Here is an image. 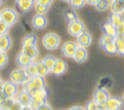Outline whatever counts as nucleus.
I'll return each mask as SVG.
<instances>
[{
  "label": "nucleus",
  "instance_id": "603ef678",
  "mask_svg": "<svg viewBox=\"0 0 124 110\" xmlns=\"http://www.w3.org/2000/svg\"><path fill=\"white\" fill-rule=\"evenodd\" d=\"M122 99H123V101H124V93H123V96H122Z\"/></svg>",
  "mask_w": 124,
  "mask_h": 110
},
{
  "label": "nucleus",
  "instance_id": "79ce46f5",
  "mask_svg": "<svg viewBox=\"0 0 124 110\" xmlns=\"http://www.w3.org/2000/svg\"><path fill=\"white\" fill-rule=\"evenodd\" d=\"M7 99H8V97H7L5 94H4V92H1V93H0V108L4 105V103L6 102V100H7Z\"/></svg>",
  "mask_w": 124,
  "mask_h": 110
},
{
  "label": "nucleus",
  "instance_id": "20e7f679",
  "mask_svg": "<svg viewBox=\"0 0 124 110\" xmlns=\"http://www.w3.org/2000/svg\"><path fill=\"white\" fill-rule=\"evenodd\" d=\"M31 97H32L31 107L34 109H36V108H38L39 105H42L43 103L46 102V100H48V92H46L45 88H43V89H38V90H36L35 93L32 94Z\"/></svg>",
  "mask_w": 124,
  "mask_h": 110
},
{
  "label": "nucleus",
  "instance_id": "7c9ffc66",
  "mask_svg": "<svg viewBox=\"0 0 124 110\" xmlns=\"http://www.w3.org/2000/svg\"><path fill=\"white\" fill-rule=\"evenodd\" d=\"M34 9L36 12V14H39V15H45L49 11V7L48 6H44V5H41L38 2H35L34 5Z\"/></svg>",
  "mask_w": 124,
  "mask_h": 110
},
{
  "label": "nucleus",
  "instance_id": "4468645a",
  "mask_svg": "<svg viewBox=\"0 0 124 110\" xmlns=\"http://www.w3.org/2000/svg\"><path fill=\"white\" fill-rule=\"evenodd\" d=\"M66 70H67V64H66V61L63 60V59L57 58L56 64H54L51 73H54L56 75H62V74H64L65 72H66Z\"/></svg>",
  "mask_w": 124,
  "mask_h": 110
},
{
  "label": "nucleus",
  "instance_id": "a18cd8bd",
  "mask_svg": "<svg viewBox=\"0 0 124 110\" xmlns=\"http://www.w3.org/2000/svg\"><path fill=\"white\" fill-rule=\"evenodd\" d=\"M97 1L99 0H86V4H88V5H91V6H95L97 4Z\"/></svg>",
  "mask_w": 124,
  "mask_h": 110
},
{
  "label": "nucleus",
  "instance_id": "3c124183",
  "mask_svg": "<svg viewBox=\"0 0 124 110\" xmlns=\"http://www.w3.org/2000/svg\"><path fill=\"white\" fill-rule=\"evenodd\" d=\"M64 1H66V2H70V0H64Z\"/></svg>",
  "mask_w": 124,
  "mask_h": 110
},
{
  "label": "nucleus",
  "instance_id": "6ab92c4d",
  "mask_svg": "<svg viewBox=\"0 0 124 110\" xmlns=\"http://www.w3.org/2000/svg\"><path fill=\"white\" fill-rule=\"evenodd\" d=\"M11 46H12V39L8 36V34L0 36V51L1 52H7L8 50L11 49Z\"/></svg>",
  "mask_w": 124,
  "mask_h": 110
},
{
  "label": "nucleus",
  "instance_id": "f704fd0d",
  "mask_svg": "<svg viewBox=\"0 0 124 110\" xmlns=\"http://www.w3.org/2000/svg\"><path fill=\"white\" fill-rule=\"evenodd\" d=\"M9 26L4 22L2 20H0V36H2V35H7L8 31H9Z\"/></svg>",
  "mask_w": 124,
  "mask_h": 110
},
{
  "label": "nucleus",
  "instance_id": "f8f14e48",
  "mask_svg": "<svg viewBox=\"0 0 124 110\" xmlns=\"http://www.w3.org/2000/svg\"><path fill=\"white\" fill-rule=\"evenodd\" d=\"M16 100H17V102L21 103L22 107H28V105H31L32 97L27 90L22 89L20 93H17V95H16Z\"/></svg>",
  "mask_w": 124,
  "mask_h": 110
},
{
  "label": "nucleus",
  "instance_id": "ddd939ff",
  "mask_svg": "<svg viewBox=\"0 0 124 110\" xmlns=\"http://www.w3.org/2000/svg\"><path fill=\"white\" fill-rule=\"evenodd\" d=\"M110 97L109 95L108 89H99L97 88L96 90L94 92V95H93V100L97 102V103H103V102H107V100Z\"/></svg>",
  "mask_w": 124,
  "mask_h": 110
},
{
  "label": "nucleus",
  "instance_id": "5701e85b",
  "mask_svg": "<svg viewBox=\"0 0 124 110\" xmlns=\"http://www.w3.org/2000/svg\"><path fill=\"white\" fill-rule=\"evenodd\" d=\"M38 38L35 34H28L22 39V45H37Z\"/></svg>",
  "mask_w": 124,
  "mask_h": 110
},
{
  "label": "nucleus",
  "instance_id": "c756f323",
  "mask_svg": "<svg viewBox=\"0 0 124 110\" xmlns=\"http://www.w3.org/2000/svg\"><path fill=\"white\" fill-rule=\"evenodd\" d=\"M110 2H111L110 0H99L97 4L95 5V8H96L97 11L103 12L110 7Z\"/></svg>",
  "mask_w": 124,
  "mask_h": 110
},
{
  "label": "nucleus",
  "instance_id": "5fc2aeb1",
  "mask_svg": "<svg viewBox=\"0 0 124 110\" xmlns=\"http://www.w3.org/2000/svg\"><path fill=\"white\" fill-rule=\"evenodd\" d=\"M123 1H124V0H123Z\"/></svg>",
  "mask_w": 124,
  "mask_h": 110
},
{
  "label": "nucleus",
  "instance_id": "412c9836",
  "mask_svg": "<svg viewBox=\"0 0 124 110\" xmlns=\"http://www.w3.org/2000/svg\"><path fill=\"white\" fill-rule=\"evenodd\" d=\"M109 8L111 9V13L122 14L124 13V1H111Z\"/></svg>",
  "mask_w": 124,
  "mask_h": 110
},
{
  "label": "nucleus",
  "instance_id": "864d4df0",
  "mask_svg": "<svg viewBox=\"0 0 124 110\" xmlns=\"http://www.w3.org/2000/svg\"><path fill=\"white\" fill-rule=\"evenodd\" d=\"M0 110H2V109H1V108H0Z\"/></svg>",
  "mask_w": 124,
  "mask_h": 110
},
{
  "label": "nucleus",
  "instance_id": "09e8293b",
  "mask_svg": "<svg viewBox=\"0 0 124 110\" xmlns=\"http://www.w3.org/2000/svg\"><path fill=\"white\" fill-rule=\"evenodd\" d=\"M111 1H123V0H111Z\"/></svg>",
  "mask_w": 124,
  "mask_h": 110
},
{
  "label": "nucleus",
  "instance_id": "58836bf2",
  "mask_svg": "<svg viewBox=\"0 0 124 110\" xmlns=\"http://www.w3.org/2000/svg\"><path fill=\"white\" fill-rule=\"evenodd\" d=\"M36 2L41 4V5H44V6H48V7H50V6L52 5L54 0H36Z\"/></svg>",
  "mask_w": 124,
  "mask_h": 110
},
{
  "label": "nucleus",
  "instance_id": "ea45409f",
  "mask_svg": "<svg viewBox=\"0 0 124 110\" xmlns=\"http://www.w3.org/2000/svg\"><path fill=\"white\" fill-rule=\"evenodd\" d=\"M116 30H117V36H124V22L119 24L118 27H116Z\"/></svg>",
  "mask_w": 124,
  "mask_h": 110
},
{
  "label": "nucleus",
  "instance_id": "72a5a7b5",
  "mask_svg": "<svg viewBox=\"0 0 124 110\" xmlns=\"http://www.w3.org/2000/svg\"><path fill=\"white\" fill-rule=\"evenodd\" d=\"M70 5L72 6V8L79 9L86 5V0H70Z\"/></svg>",
  "mask_w": 124,
  "mask_h": 110
},
{
  "label": "nucleus",
  "instance_id": "4c0bfd02",
  "mask_svg": "<svg viewBox=\"0 0 124 110\" xmlns=\"http://www.w3.org/2000/svg\"><path fill=\"white\" fill-rule=\"evenodd\" d=\"M86 110H99V103H97V102H95L94 100L89 101V102L87 103Z\"/></svg>",
  "mask_w": 124,
  "mask_h": 110
},
{
  "label": "nucleus",
  "instance_id": "8fccbe9b",
  "mask_svg": "<svg viewBox=\"0 0 124 110\" xmlns=\"http://www.w3.org/2000/svg\"><path fill=\"white\" fill-rule=\"evenodd\" d=\"M2 1H4V0H0V5H1V4H2Z\"/></svg>",
  "mask_w": 124,
  "mask_h": 110
},
{
  "label": "nucleus",
  "instance_id": "e433bc0d",
  "mask_svg": "<svg viewBox=\"0 0 124 110\" xmlns=\"http://www.w3.org/2000/svg\"><path fill=\"white\" fill-rule=\"evenodd\" d=\"M7 110H22V105L20 102H17V100L14 99L13 102L9 104V107L7 108Z\"/></svg>",
  "mask_w": 124,
  "mask_h": 110
},
{
  "label": "nucleus",
  "instance_id": "6e6552de",
  "mask_svg": "<svg viewBox=\"0 0 124 110\" xmlns=\"http://www.w3.org/2000/svg\"><path fill=\"white\" fill-rule=\"evenodd\" d=\"M2 92L5 94L6 96L8 97V99H15L16 95H17V85L14 83L13 81H6L4 83V89H2Z\"/></svg>",
  "mask_w": 124,
  "mask_h": 110
},
{
  "label": "nucleus",
  "instance_id": "2f4dec72",
  "mask_svg": "<svg viewBox=\"0 0 124 110\" xmlns=\"http://www.w3.org/2000/svg\"><path fill=\"white\" fill-rule=\"evenodd\" d=\"M103 50L109 53V55H115V53H117V46H116V44H115V41L111 42V43L107 44L106 46H103Z\"/></svg>",
  "mask_w": 124,
  "mask_h": 110
},
{
  "label": "nucleus",
  "instance_id": "49530a36",
  "mask_svg": "<svg viewBox=\"0 0 124 110\" xmlns=\"http://www.w3.org/2000/svg\"><path fill=\"white\" fill-rule=\"evenodd\" d=\"M22 110H35L31 105H28V107H22Z\"/></svg>",
  "mask_w": 124,
  "mask_h": 110
},
{
  "label": "nucleus",
  "instance_id": "423d86ee",
  "mask_svg": "<svg viewBox=\"0 0 124 110\" xmlns=\"http://www.w3.org/2000/svg\"><path fill=\"white\" fill-rule=\"evenodd\" d=\"M86 30V27H85V23L81 21V20H76V21L73 22H70V23H67V31L70 35L72 36H79L81 33H84Z\"/></svg>",
  "mask_w": 124,
  "mask_h": 110
},
{
  "label": "nucleus",
  "instance_id": "a878e982",
  "mask_svg": "<svg viewBox=\"0 0 124 110\" xmlns=\"http://www.w3.org/2000/svg\"><path fill=\"white\" fill-rule=\"evenodd\" d=\"M56 60H57V58L54 57V56H45L43 59H42V63L48 67L49 71L51 72L52 71V68H54V64H56Z\"/></svg>",
  "mask_w": 124,
  "mask_h": 110
},
{
  "label": "nucleus",
  "instance_id": "f03ea898",
  "mask_svg": "<svg viewBox=\"0 0 124 110\" xmlns=\"http://www.w3.org/2000/svg\"><path fill=\"white\" fill-rule=\"evenodd\" d=\"M42 44L46 50H56L60 45V37L56 33H48L45 34L42 38Z\"/></svg>",
  "mask_w": 124,
  "mask_h": 110
},
{
  "label": "nucleus",
  "instance_id": "1a4fd4ad",
  "mask_svg": "<svg viewBox=\"0 0 124 110\" xmlns=\"http://www.w3.org/2000/svg\"><path fill=\"white\" fill-rule=\"evenodd\" d=\"M93 42L92 35L88 33L87 30H85L84 33H81L79 36H77V44L80 48H85L87 49V46H89Z\"/></svg>",
  "mask_w": 124,
  "mask_h": 110
},
{
  "label": "nucleus",
  "instance_id": "9d476101",
  "mask_svg": "<svg viewBox=\"0 0 124 110\" xmlns=\"http://www.w3.org/2000/svg\"><path fill=\"white\" fill-rule=\"evenodd\" d=\"M107 109L108 110H122V108L124 107V101L123 99L119 97H113L110 96L107 100Z\"/></svg>",
  "mask_w": 124,
  "mask_h": 110
},
{
  "label": "nucleus",
  "instance_id": "4be33fe9",
  "mask_svg": "<svg viewBox=\"0 0 124 110\" xmlns=\"http://www.w3.org/2000/svg\"><path fill=\"white\" fill-rule=\"evenodd\" d=\"M111 87H113V80H111V78L109 77L101 78L100 81H99V85H97L99 89H109Z\"/></svg>",
  "mask_w": 124,
  "mask_h": 110
},
{
  "label": "nucleus",
  "instance_id": "aec40b11",
  "mask_svg": "<svg viewBox=\"0 0 124 110\" xmlns=\"http://www.w3.org/2000/svg\"><path fill=\"white\" fill-rule=\"evenodd\" d=\"M103 33L106 35H109V36H113V37H116L117 36V30H116V27L114 26L110 21H107L104 24H103Z\"/></svg>",
  "mask_w": 124,
  "mask_h": 110
},
{
  "label": "nucleus",
  "instance_id": "0eeeda50",
  "mask_svg": "<svg viewBox=\"0 0 124 110\" xmlns=\"http://www.w3.org/2000/svg\"><path fill=\"white\" fill-rule=\"evenodd\" d=\"M78 49V44L77 42L73 41H67L63 44L62 46V53L66 58H73V56L76 53V50Z\"/></svg>",
  "mask_w": 124,
  "mask_h": 110
},
{
  "label": "nucleus",
  "instance_id": "c85d7f7f",
  "mask_svg": "<svg viewBox=\"0 0 124 110\" xmlns=\"http://www.w3.org/2000/svg\"><path fill=\"white\" fill-rule=\"evenodd\" d=\"M115 44L117 46V53L124 55V36H116Z\"/></svg>",
  "mask_w": 124,
  "mask_h": 110
},
{
  "label": "nucleus",
  "instance_id": "dca6fc26",
  "mask_svg": "<svg viewBox=\"0 0 124 110\" xmlns=\"http://www.w3.org/2000/svg\"><path fill=\"white\" fill-rule=\"evenodd\" d=\"M16 63H17V65L20 66L21 68H24V67H27L28 65H30L31 63H34V59L30 58L29 56H27L26 53L20 52L19 55L16 56Z\"/></svg>",
  "mask_w": 124,
  "mask_h": 110
},
{
  "label": "nucleus",
  "instance_id": "b1692460",
  "mask_svg": "<svg viewBox=\"0 0 124 110\" xmlns=\"http://www.w3.org/2000/svg\"><path fill=\"white\" fill-rule=\"evenodd\" d=\"M36 63V68H37V74L39 75V77L42 78H45L46 75H48L49 73H50V71H49V68L46 67V66L44 65L43 63H42V60L39 61H35Z\"/></svg>",
  "mask_w": 124,
  "mask_h": 110
},
{
  "label": "nucleus",
  "instance_id": "cd10ccee",
  "mask_svg": "<svg viewBox=\"0 0 124 110\" xmlns=\"http://www.w3.org/2000/svg\"><path fill=\"white\" fill-rule=\"evenodd\" d=\"M24 71L27 73L28 78H34V77H37V68H36V63L34 61L31 63L30 65H28L27 67H24Z\"/></svg>",
  "mask_w": 124,
  "mask_h": 110
},
{
  "label": "nucleus",
  "instance_id": "de8ad7c7",
  "mask_svg": "<svg viewBox=\"0 0 124 110\" xmlns=\"http://www.w3.org/2000/svg\"><path fill=\"white\" fill-rule=\"evenodd\" d=\"M4 83H5V82L0 79V93H1V92H2V89H4Z\"/></svg>",
  "mask_w": 124,
  "mask_h": 110
},
{
  "label": "nucleus",
  "instance_id": "39448f33",
  "mask_svg": "<svg viewBox=\"0 0 124 110\" xmlns=\"http://www.w3.org/2000/svg\"><path fill=\"white\" fill-rule=\"evenodd\" d=\"M28 79L29 78H28L24 68H21V67L16 68V70H13L11 72V74H9V80L13 81L14 83H16V85H23Z\"/></svg>",
  "mask_w": 124,
  "mask_h": 110
},
{
  "label": "nucleus",
  "instance_id": "2eb2a0df",
  "mask_svg": "<svg viewBox=\"0 0 124 110\" xmlns=\"http://www.w3.org/2000/svg\"><path fill=\"white\" fill-rule=\"evenodd\" d=\"M36 0H16V5L22 13H27L31 8H34Z\"/></svg>",
  "mask_w": 124,
  "mask_h": 110
},
{
  "label": "nucleus",
  "instance_id": "7ed1b4c3",
  "mask_svg": "<svg viewBox=\"0 0 124 110\" xmlns=\"http://www.w3.org/2000/svg\"><path fill=\"white\" fill-rule=\"evenodd\" d=\"M0 20L6 22L9 27L14 26L19 20V14L13 8H4L0 11Z\"/></svg>",
  "mask_w": 124,
  "mask_h": 110
},
{
  "label": "nucleus",
  "instance_id": "9b49d317",
  "mask_svg": "<svg viewBox=\"0 0 124 110\" xmlns=\"http://www.w3.org/2000/svg\"><path fill=\"white\" fill-rule=\"evenodd\" d=\"M31 26L34 28H36V29H44L48 26V19H46L45 15L36 14L31 19Z\"/></svg>",
  "mask_w": 124,
  "mask_h": 110
},
{
  "label": "nucleus",
  "instance_id": "f3484780",
  "mask_svg": "<svg viewBox=\"0 0 124 110\" xmlns=\"http://www.w3.org/2000/svg\"><path fill=\"white\" fill-rule=\"evenodd\" d=\"M21 52L26 53L27 56H29L34 60H35L38 57V55H39V51H38L36 45H22Z\"/></svg>",
  "mask_w": 124,
  "mask_h": 110
},
{
  "label": "nucleus",
  "instance_id": "f257e3e1",
  "mask_svg": "<svg viewBox=\"0 0 124 110\" xmlns=\"http://www.w3.org/2000/svg\"><path fill=\"white\" fill-rule=\"evenodd\" d=\"M22 86H23V89H24V90H27L30 95H32V94L35 93L36 90H38V89L45 88L46 83H45L44 78L37 75V77H34V78H29Z\"/></svg>",
  "mask_w": 124,
  "mask_h": 110
},
{
  "label": "nucleus",
  "instance_id": "c9c22d12",
  "mask_svg": "<svg viewBox=\"0 0 124 110\" xmlns=\"http://www.w3.org/2000/svg\"><path fill=\"white\" fill-rule=\"evenodd\" d=\"M7 63H8V56H7V53L0 51V68L5 67L7 65Z\"/></svg>",
  "mask_w": 124,
  "mask_h": 110
},
{
  "label": "nucleus",
  "instance_id": "37998d69",
  "mask_svg": "<svg viewBox=\"0 0 124 110\" xmlns=\"http://www.w3.org/2000/svg\"><path fill=\"white\" fill-rule=\"evenodd\" d=\"M69 110H86V108H84V107H81V105H73V107H71Z\"/></svg>",
  "mask_w": 124,
  "mask_h": 110
},
{
  "label": "nucleus",
  "instance_id": "bb28decb",
  "mask_svg": "<svg viewBox=\"0 0 124 110\" xmlns=\"http://www.w3.org/2000/svg\"><path fill=\"white\" fill-rule=\"evenodd\" d=\"M64 16H65V20L67 21V23L78 20V15H77L76 11L74 9H71V8H69V9H66L64 12Z\"/></svg>",
  "mask_w": 124,
  "mask_h": 110
},
{
  "label": "nucleus",
  "instance_id": "c03bdc74",
  "mask_svg": "<svg viewBox=\"0 0 124 110\" xmlns=\"http://www.w3.org/2000/svg\"><path fill=\"white\" fill-rule=\"evenodd\" d=\"M99 110H108L107 109V103H106V102L99 103Z\"/></svg>",
  "mask_w": 124,
  "mask_h": 110
},
{
  "label": "nucleus",
  "instance_id": "a19ab883",
  "mask_svg": "<svg viewBox=\"0 0 124 110\" xmlns=\"http://www.w3.org/2000/svg\"><path fill=\"white\" fill-rule=\"evenodd\" d=\"M35 110H52V108H51V105L49 104V103H43L42 105H39L38 108H36Z\"/></svg>",
  "mask_w": 124,
  "mask_h": 110
},
{
  "label": "nucleus",
  "instance_id": "a211bd4d",
  "mask_svg": "<svg viewBox=\"0 0 124 110\" xmlns=\"http://www.w3.org/2000/svg\"><path fill=\"white\" fill-rule=\"evenodd\" d=\"M87 57H88L87 49L78 46V49L76 50V53L73 56V59H74L77 63H85V61L87 60Z\"/></svg>",
  "mask_w": 124,
  "mask_h": 110
},
{
  "label": "nucleus",
  "instance_id": "473e14b6",
  "mask_svg": "<svg viewBox=\"0 0 124 110\" xmlns=\"http://www.w3.org/2000/svg\"><path fill=\"white\" fill-rule=\"evenodd\" d=\"M115 41V37H113V36H109V35H106V34H103L102 37L100 38V45L101 46H106L107 44L111 43V42H114Z\"/></svg>",
  "mask_w": 124,
  "mask_h": 110
},
{
  "label": "nucleus",
  "instance_id": "393cba45",
  "mask_svg": "<svg viewBox=\"0 0 124 110\" xmlns=\"http://www.w3.org/2000/svg\"><path fill=\"white\" fill-rule=\"evenodd\" d=\"M109 21L111 22L115 27H118L119 24H122V23L124 22V17H123L122 14H118V13H111Z\"/></svg>",
  "mask_w": 124,
  "mask_h": 110
}]
</instances>
